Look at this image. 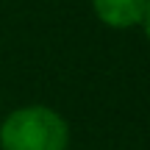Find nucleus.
<instances>
[{
	"mask_svg": "<svg viewBox=\"0 0 150 150\" xmlns=\"http://www.w3.org/2000/svg\"><path fill=\"white\" fill-rule=\"evenodd\" d=\"M70 122L56 108L33 103L6 114L0 122V150H67Z\"/></svg>",
	"mask_w": 150,
	"mask_h": 150,
	"instance_id": "f257e3e1",
	"label": "nucleus"
},
{
	"mask_svg": "<svg viewBox=\"0 0 150 150\" xmlns=\"http://www.w3.org/2000/svg\"><path fill=\"white\" fill-rule=\"evenodd\" d=\"M147 0H92V11L106 28L114 31H131L142 25Z\"/></svg>",
	"mask_w": 150,
	"mask_h": 150,
	"instance_id": "f03ea898",
	"label": "nucleus"
},
{
	"mask_svg": "<svg viewBox=\"0 0 150 150\" xmlns=\"http://www.w3.org/2000/svg\"><path fill=\"white\" fill-rule=\"evenodd\" d=\"M142 28H145V36L150 39V0L145 3V17H142Z\"/></svg>",
	"mask_w": 150,
	"mask_h": 150,
	"instance_id": "7ed1b4c3",
	"label": "nucleus"
},
{
	"mask_svg": "<svg viewBox=\"0 0 150 150\" xmlns=\"http://www.w3.org/2000/svg\"><path fill=\"white\" fill-rule=\"evenodd\" d=\"M0 103H3V95H0Z\"/></svg>",
	"mask_w": 150,
	"mask_h": 150,
	"instance_id": "20e7f679",
	"label": "nucleus"
}]
</instances>
